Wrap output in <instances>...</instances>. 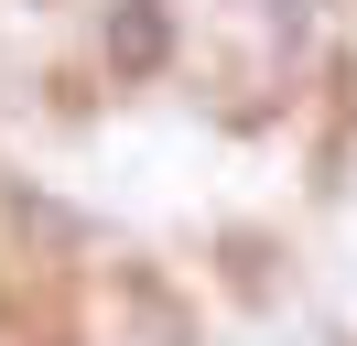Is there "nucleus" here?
Listing matches in <instances>:
<instances>
[{"mask_svg":"<svg viewBox=\"0 0 357 346\" xmlns=\"http://www.w3.org/2000/svg\"><path fill=\"white\" fill-rule=\"evenodd\" d=\"M162 43H174V33H162V0H119V11H109V65H119V76H152Z\"/></svg>","mask_w":357,"mask_h":346,"instance_id":"f03ea898","label":"nucleus"},{"mask_svg":"<svg viewBox=\"0 0 357 346\" xmlns=\"http://www.w3.org/2000/svg\"><path fill=\"white\" fill-rule=\"evenodd\" d=\"M217 281L249 303V314H271V303L292 292V249L260 238V227H217Z\"/></svg>","mask_w":357,"mask_h":346,"instance_id":"f257e3e1","label":"nucleus"},{"mask_svg":"<svg viewBox=\"0 0 357 346\" xmlns=\"http://www.w3.org/2000/svg\"><path fill=\"white\" fill-rule=\"evenodd\" d=\"M0 216H22V238H33V249H87V216H66L54 195H33V184H11V195H0Z\"/></svg>","mask_w":357,"mask_h":346,"instance_id":"7ed1b4c3","label":"nucleus"}]
</instances>
